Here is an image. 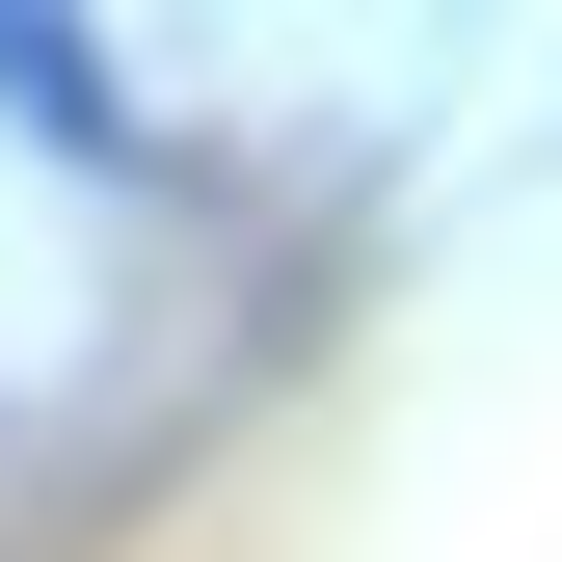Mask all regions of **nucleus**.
I'll return each mask as SVG.
<instances>
[{"mask_svg":"<svg viewBox=\"0 0 562 562\" xmlns=\"http://www.w3.org/2000/svg\"><path fill=\"white\" fill-rule=\"evenodd\" d=\"M0 81L81 134V161H134V108H108V54H81V0H0Z\"/></svg>","mask_w":562,"mask_h":562,"instance_id":"1","label":"nucleus"}]
</instances>
